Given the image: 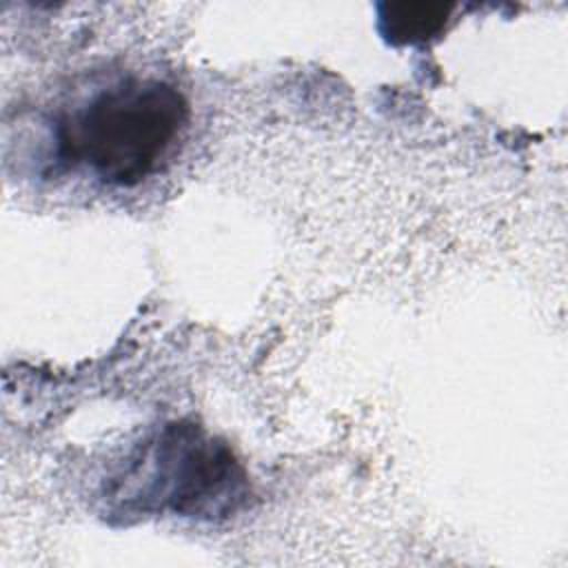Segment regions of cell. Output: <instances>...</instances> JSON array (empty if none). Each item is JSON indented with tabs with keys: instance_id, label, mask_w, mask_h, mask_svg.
Returning a JSON list of instances; mask_svg holds the SVG:
<instances>
[{
	"instance_id": "6da1fadb",
	"label": "cell",
	"mask_w": 568,
	"mask_h": 568,
	"mask_svg": "<svg viewBox=\"0 0 568 568\" xmlns=\"http://www.w3.org/2000/svg\"><path fill=\"white\" fill-rule=\"evenodd\" d=\"M113 513H173L224 521L246 508L251 484L231 446L193 422H169L129 459L106 490Z\"/></svg>"
},
{
	"instance_id": "7a4b0ae2",
	"label": "cell",
	"mask_w": 568,
	"mask_h": 568,
	"mask_svg": "<svg viewBox=\"0 0 568 568\" xmlns=\"http://www.w3.org/2000/svg\"><path fill=\"white\" fill-rule=\"evenodd\" d=\"M189 102L171 82L129 78L62 118L58 149L100 182L135 186L151 178L182 138Z\"/></svg>"
},
{
	"instance_id": "3957f363",
	"label": "cell",
	"mask_w": 568,
	"mask_h": 568,
	"mask_svg": "<svg viewBox=\"0 0 568 568\" xmlns=\"http://www.w3.org/2000/svg\"><path fill=\"white\" fill-rule=\"evenodd\" d=\"M448 13L439 2H386L379 4V31L390 44L426 42L446 29Z\"/></svg>"
}]
</instances>
